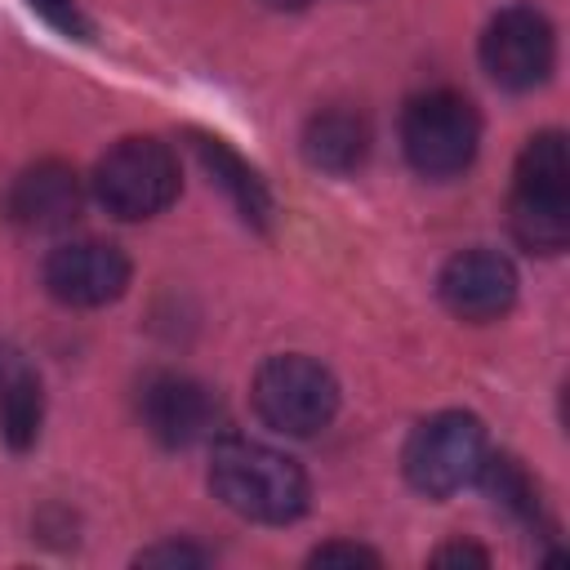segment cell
<instances>
[{
    "label": "cell",
    "instance_id": "2e32d148",
    "mask_svg": "<svg viewBox=\"0 0 570 570\" xmlns=\"http://www.w3.org/2000/svg\"><path fill=\"white\" fill-rule=\"evenodd\" d=\"M138 566H165V570H196V566H209V552L187 543V539H165V543H151L134 557Z\"/></svg>",
    "mask_w": 570,
    "mask_h": 570
},
{
    "label": "cell",
    "instance_id": "9a60e30c",
    "mask_svg": "<svg viewBox=\"0 0 570 570\" xmlns=\"http://www.w3.org/2000/svg\"><path fill=\"white\" fill-rule=\"evenodd\" d=\"M476 481L485 485V494H490L512 521H521V525H530V530L543 525V499H539V485H534V476H530L512 454H485Z\"/></svg>",
    "mask_w": 570,
    "mask_h": 570
},
{
    "label": "cell",
    "instance_id": "30bf717a",
    "mask_svg": "<svg viewBox=\"0 0 570 570\" xmlns=\"http://www.w3.org/2000/svg\"><path fill=\"white\" fill-rule=\"evenodd\" d=\"M517 267L499 254V249H463L454 254L441 276H436V294L441 303L459 316V321H472V325H485V321H499L512 312L517 303Z\"/></svg>",
    "mask_w": 570,
    "mask_h": 570
},
{
    "label": "cell",
    "instance_id": "9c48e42d",
    "mask_svg": "<svg viewBox=\"0 0 570 570\" xmlns=\"http://www.w3.org/2000/svg\"><path fill=\"white\" fill-rule=\"evenodd\" d=\"M138 414H142V428L169 445V450H187L205 436H214L218 428V396L214 387H205L200 379L191 374H178V370H160L142 383L138 392Z\"/></svg>",
    "mask_w": 570,
    "mask_h": 570
},
{
    "label": "cell",
    "instance_id": "8992f818",
    "mask_svg": "<svg viewBox=\"0 0 570 570\" xmlns=\"http://www.w3.org/2000/svg\"><path fill=\"white\" fill-rule=\"evenodd\" d=\"M249 401L272 432L316 436L338 414V383L321 361H312L303 352H285V356H267L258 365Z\"/></svg>",
    "mask_w": 570,
    "mask_h": 570
},
{
    "label": "cell",
    "instance_id": "52a82bcc",
    "mask_svg": "<svg viewBox=\"0 0 570 570\" xmlns=\"http://www.w3.org/2000/svg\"><path fill=\"white\" fill-rule=\"evenodd\" d=\"M481 67L499 89H539L557 67V31L530 4L499 9L481 31Z\"/></svg>",
    "mask_w": 570,
    "mask_h": 570
},
{
    "label": "cell",
    "instance_id": "277c9868",
    "mask_svg": "<svg viewBox=\"0 0 570 570\" xmlns=\"http://www.w3.org/2000/svg\"><path fill=\"white\" fill-rule=\"evenodd\" d=\"M485 454H490L485 423L468 410H441L410 432V441L401 450V468L419 494L450 499V494L476 485Z\"/></svg>",
    "mask_w": 570,
    "mask_h": 570
},
{
    "label": "cell",
    "instance_id": "d6986e66",
    "mask_svg": "<svg viewBox=\"0 0 570 570\" xmlns=\"http://www.w3.org/2000/svg\"><path fill=\"white\" fill-rule=\"evenodd\" d=\"M436 566H490V552L476 548V543H445L432 552Z\"/></svg>",
    "mask_w": 570,
    "mask_h": 570
},
{
    "label": "cell",
    "instance_id": "4fadbf2b",
    "mask_svg": "<svg viewBox=\"0 0 570 570\" xmlns=\"http://www.w3.org/2000/svg\"><path fill=\"white\" fill-rule=\"evenodd\" d=\"M191 138V151H196V160H200V169L209 174V183H218L223 191H227V200L236 205V214L245 218V223H254V227H272V191H267V183L258 178V169L249 165V160H240L223 138H214V134H200V129H191L187 134Z\"/></svg>",
    "mask_w": 570,
    "mask_h": 570
},
{
    "label": "cell",
    "instance_id": "7c38bea8",
    "mask_svg": "<svg viewBox=\"0 0 570 570\" xmlns=\"http://www.w3.org/2000/svg\"><path fill=\"white\" fill-rule=\"evenodd\" d=\"M45 423V383L36 361L18 343H0V441L9 450H31Z\"/></svg>",
    "mask_w": 570,
    "mask_h": 570
},
{
    "label": "cell",
    "instance_id": "ba28073f",
    "mask_svg": "<svg viewBox=\"0 0 570 570\" xmlns=\"http://www.w3.org/2000/svg\"><path fill=\"white\" fill-rule=\"evenodd\" d=\"M40 281L62 307H107L129 289V258L111 240H67L49 249Z\"/></svg>",
    "mask_w": 570,
    "mask_h": 570
},
{
    "label": "cell",
    "instance_id": "3957f363",
    "mask_svg": "<svg viewBox=\"0 0 570 570\" xmlns=\"http://www.w3.org/2000/svg\"><path fill=\"white\" fill-rule=\"evenodd\" d=\"M178 187H183L178 156L151 134L120 138L94 165V200L120 223H142L165 214L178 200Z\"/></svg>",
    "mask_w": 570,
    "mask_h": 570
},
{
    "label": "cell",
    "instance_id": "5bb4252c",
    "mask_svg": "<svg viewBox=\"0 0 570 570\" xmlns=\"http://www.w3.org/2000/svg\"><path fill=\"white\" fill-rule=\"evenodd\" d=\"M303 156L321 174H356L370 156V125L356 111H316L303 129Z\"/></svg>",
    "mask_w": 570,
    "mask_h": 570
},
{
    "label": "cell",
    "instance_id": "ac0fdd59",
    "mask_svg": "<svg viewBox=\"0 0 570 570\" xmlns=\"http://www.w3.org/2000/svg\"><path fill=\"white\" fill-rule=\"evenodd\" d=\"M307 566H383V557L365 543H347V539H334V543H321L312 548Z\"/></svg>",
    "mask_w": 570,
    "mask_h": 570
},
{
    "label": "cell",
    "instance_id": "7a4b0ae2",
    "mask_svg": "<svg viewBox=\"0 0 570 570\" xmlns=\"http://www.w3.org/2000/svg\"><path fill=\"white\" fill-rule=\"evenodd\" d=\"M508 223L530 254H561L570 245V151L561 129H543L521 147Z\"/></svg>",
    "mask_w": 570,
    "mask_h": 570
},
{
    "label": "cell",
    "instance_id": "5b68a950",
    "mask_svg": "<svg viewBox=\"0 0 570 570\" xmlns=\"http://www.w3.org/2000/svg\"><path fill=\"white\" fill-rule=\"evenodd\" d=\"M481 116L454 89H428L401 111V151L423 178H454L476 160Z\"/></svg>",
    "mask_w": 570,
    "mask_h": 570
},
{
    "label": "cell",
    "instance_id": "6da1fadb",
    "mask_svg": "<svg viewBox=\"0 0 570 570\" xmlns=\"http://www.w3.org/2000/svg\"><path fill=\"white\" fill-rule=\"evenodd\" d=\"M209 490L223 508L258 525H289L307 512L312 485L298 459L249 436H223L209 454Z\"/></svg>",
    "mask_w": 570,
    "mask_h": 570
},
{
    "label": "cell",
    "instance_id": "8fae6325",
    "mask_svg": "<svg viewBox=\"0 0 570 570\" xmlns=\"http://www.w3.org/2000/svg\"><path fill=\"white\" fill-rule=\"evenodd\" d=\"M85 209V183L67 160H36L9 187V218L27 232H62Z\"/></svg>",
    "mask_w": 570,
    "mask_h": 570
},
{
    "label": "cell",
    "instance_id": "e0dca14e",
    "mask_svg": "<svg viewBox=\"0 0 570 570\" xmlns=\"http://www.w3.org/2000/svg\"><path fill=\"white\" fill-rule=\"evenodd\" d=\"M53 31H62V36H71V40H89V18H85V9H80V0H27Z\"/></svg>",
    "mask_w": 570,
    "mask_h": 570
},
{
    "label": "cell",
    "instance_id": "ffe728a7",
    "mask_svg": "<svg viewBox=\"0 0 570 570\" xmlns=\"http://www.w3.org/2000/svg\"><path fill=\"white\" fill-rule=\"evenodd\" d=\"M263 4H272V9H307L312 0H263Z\"/></svg>",
    "mask_w": 570,
    "mask_h": 570
}]
</instances>
